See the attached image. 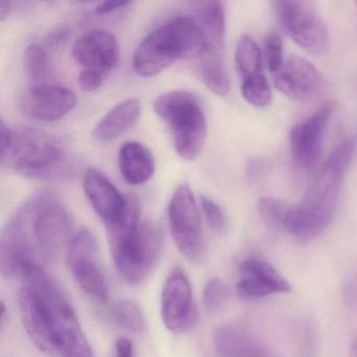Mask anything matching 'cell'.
I'll return each mask as SVG.
<instances>
[{
    "instance_id": "cell-1",
    "label": "cell",
    "mask_w": 357,
    "mask_h": 357,
    "mask_svg": "<svg viewBox=\"0 0 357 357\" xmlns=\"http://www.w3.org/2000/svg\"><path fill=\"white\" fill-rule=\"evenodd\" d=\"M26 281L18 303L33 342L45 352L63 357H93L72 305L43 267L33 271Z\"/></svg>"
},
{
    "instance_id": "cell-2",
    "label": "cell",
    "mask_w": 357,
    "mask_h": 357,
    "mask_svg": "<svg viewBox=\"0 0 357 357\" xmlns=\"http://www.w3.org/2000/svg\"><path fill=\"white\" fill-rule=\"evenodd\" d=\"M354 153V142L346 139L326 160L298 206H291L284 231L308 240L323 233L331 222L344 175Z\"/></svg>"
},
{
    "instance_id": "cell-3",
    "label": "cell",
    "mask_w": 357,
    "mask_h": 357,
    "mask_svg": "<svg viewBox=\"0 0 357 357\" xmlns=\"http://www.w3.org/2000/svg\"><path fill=\"white\" fill-rule=\"evenodd\" d=\"M114 264L129 284L143 282L160 258L162 235L150 220L141 221V204L128 196V210L121 222L106 227Z\"/></svg>"
},
{
    "instance_id": "cell-4",
    "label": "cell",
    "mask_w": 357,
    "mask_h": 357,
    "mask_svg": "<svg viewBox=\"0 0 357 357\" xmlns=\"http://www.w3.org/2000/svg\"><path fill=\"white\" fill-rule=\"evenodd\" d=\"M206 49L199 22L189 16L172 18L152 31L137 45L132 66L142 77L160 74L178 60L198 58Z\"/></svg>"
},
{
    "instance_id": "cell-5",
    "label": "cell",
    "mask_w": 357,
    "mask_h": 357,
    "mask_svg": "<svg viewBox=\"0 0 357 357\" xmlns=\"http://www.w3.org/2000/svg\"><path fill=\"white\" fill-rule=\"evenodd\" d=\"M1 165L32 179L59 176L68 169L63 144L55 135L31 127L11 128V143Z\"/></svg>"
},
{
    "instance_id": "cell-6",
    "label": "cell",
    "mask_w": 357,
    "mask_h": 357,
    "mask_svg": "<svg viewBox=\"0 0 357 357\" xmlns=\"http://www.w3.org/2000/svg\"><path fill=\"white\" fill-rule=\"evenodd\" d=\"M153 109L166 125L176 153L185 160H196L208 133L206 114L198 98L189 91H169L154 100Z\"/></svg>"
},
{
    "instance_id": "cell-7",
    "label": "cell",
    "mask_w": 357,
    "mask_h": 357,
    "mask_svg": "<svg viewBox=\"0 0 357 357\" xmlns=\"http://www.w3.org/2000/svg\"><path fill=\"white\" fill-rule=\"evenodd\" d=\"M43 260L32 225V211L26 199L3 227L0 239V266L8 279H26L40 268Z\"/></svg>"
},
{
    "instance_id": "cell-8",
    "label": "cell",
    "mask_w": 357,
    "mask_h": 357,
    "mask_svg": "<svg viewBox=\"0 0 357 357\" xmlns=\"http://www.w3.org/2000/svg\"><path fill=\"white\" fill-rule=\"evenodd\" d=\"M204 37L206 49L199 57L198 72L206 87L215 95L227 96L231 89L225 61V14L219 1L194 3Z\"/></svg>"
},
{
    "instance_id": "cell-9",
    "label": "cell",
    "mask_w": 357,
    "mask_h": 357,
    "mask_svg": "<svg viewBox=\"0 0 357 357\" xmlns=\"http://www.w3.org/2000/svg\"><path fill=\"white\" fill-rule=\"evenodd\" d=\"M29 202L37 244L43 262H47L72 240V217L51 190L35 192Z\"/></svg>"
},
{
    "instance_id": "cell-10",
    "label": "cell",
    "mask_w": 357,
    "mask_h": 357,
    "mask_svg": "<svg viewBox=\"0 0 357 357\" xmlns=\"http://www.w3.org/2000/svg\"><path fill=\"white\" fill-rule=\"evenodd\" d=\"M292 40L311 54H323L330 45L329 32L314 3L287 0L273 3Z\"/></svg>"
},
{
    "instance_id": "cell-11",
    "label": "cell",
    "mask_w": 357,
    "mask_h": 357,
    "mask_svg": "<svg viewBox=\"0 0 357 357\" xmlns=\"http://www.w3.org/2000/svg\"><path fill=\"white\" fill-rule=\"evenodd\" d=\"M168 217L175 245L188 260L198 262L204 252L202 219L189 185H183L175 190L169 204Z\"/></svg>"
},
{
    "instance_id": "cell-12",
    "label": "cell",
    "mask_w": 357,
    "mask_h": 357,
    "mask_svg": "<svg viewBox=\"0 0 357 357\" xmlns=\"http://www.w3.org/2000/svg\"><path fill=\"white\" fill-rule=\"evenodd\" d=\"M68 264L79 285L98 301L107 298V284L95 236L82 227L68 243Z\"/></svg>"
},
{
    "instance_id": "cell-13",
    "label": "cell",
    "mask_w": 357,
    "mask_h": 357,
    "mask_svg": "<svg viewBox=\"0 0 357 357\" xmlns=\"http://www.w3.org/2000/svg\"><path fill=\"white\" fill-rule=\"evenodd\" d=\"M160 304L162 321L173 333L189 331L197 323L191 284L181 267L175 266L167 277Z\"/></svg>"
},
{
    "instance_id": "cell-14",
    "label": "cell",
    "mask_w": 357,
    "mask_h": 357,
    "mask_svg": "<svg viewBox=\"0 0 357 357\" xmlns=\"http://www.w3.org/2000/svg\"><path fill=\"white\" fill-rule=\"evenodd\" d=\"M334 109L333 104H326L292 129V155L294 162L304 170H313L321 160L324 137Z\"/></svg>"
},
{
    "instance_id": "cell-15",
    "label": "cell",
    "mask_w": 357,
    "mask_h": 357,
    "mask_svg": "<svg viewBox=\"0 0 357 357\" xmlns=\"http://www.w3.org/2000/svg\"><path fill=\"white\" fill-rule=\"evenodd\" d=\"M77 103L74 91L59 85H34L20 97L24 116L40 122H55L72 112Z\"/></svg>"
},
{
    "instance_id": "cell-16",
    "label": "cell",
    "mask_w": 357,
    "mask_h": 357,
    "mask_svg": "<svg viewBox=\"0 0 357 357\" xmlns=\"http://www.w3.org/2000/svg\"><path fill=\"white\" fill-rule=\"evenodd\" d=\"M82 185L93 210L105 227L116 225L124 219L128 210V196L125 197L103 173L95 168L87 169Z\"/></svg>"
},
{
    "instance_id": "cell-17",
    "label": "cell",
    "mask_w": 357,
    "mask_h": 357,
    "mask_svg": "<svg viewBox=\"0 0 357 357\" xmlns=\"http://www.w3.org/2000/svg\"><path fill=\"white\" fill-rule=\"evenodd\" d=\"M237 292L244 298H260L280 292H289L287 280L266 261L252 258L244 261L239 268Z\"/></svg>"
},
{
    "instance_id": "cell-18",
    "label": "cell",
    "mask_w": 357,
    "mask_h": 357,
    "mask_svg": "<svg viewBox=\"0 0 357 357\" xmlns=\"http://www.w3.org/2000/svg\"><path fill=\"white\" fill-rule=\"evenodd\" d=\"M73 57L83 68L106 75L118 63L120 47L112 33L93 31L76 41L73 47Z\"/></svg>"
},
{
    "instance_id": "cell-19",
    "label": "cell",
    "mask_w": 357,
    "mask_h": 357,
    "mask_svg": "<svg viewBox=\"0 0 357 357\" xmlns=\"http://www.w3.org/2000/svg\"><path fill=\"white\" fill-rule=\"evenodd\" d=\"M323 79L308 60L292 56L275 77V86L286 97L296 101L309 99L321 89Z\"/></svg>"
},
{
    "instance_id": "cell-20",
    "label": "cell",
    "mask_w": 357,
    "mask_h": 357,
    "mask_svg": "<svg viewBox=\"0 0 357 357\" xmlns=\"http://www.w3.org/2000/svg\"><path fill=\"white\" fill-rule=\"evenodd\" d=\"M141 102L127 99L112 108L96 125L93 137L100 143H110L130 130L141 116Z\"/></svg>"
},
{
    "instance_id": "cell-21",
    "label": "cell",
    "mask_w": 357,
    "mask_h": 357,
    "mask_svg": "<svg viewBox=\"0 0 357 357\" xmlns=\"http://www.w3.org/2000/svg\"><path fill=\"white\" fill-rule=\"evenodd\" d=\"M214 344L221 357H258L264 354L254 334L239 324H227L217 328Z\"/></svg>"
},
{
    "instance_id": "cell-22",
    "label": "cell",
    "mask_w": 357,
    "mask_h": 357,
    "mask_svg": "<svg viewBox=\"0 0 357 357\" xmlns=\"http://www.w3.org/2000/svg\"><path fill=\"white\" fill-rule=\"evenodd\" d=\"M119 167L125 181L133 185L147 183L154 173L153 155L139 142H127L119 152Z\"/></svg>"
},
{
    "instance_id": "cell-23",
    "label": "cell",
    "mask_w": 357,
    "mask_h": 357,
    "mask_svg": "<svg viewBox=\"0 0 357 357\" xmlns=\"http://www.w3.org/2000/svg\"><path fill=\"white\" fill-rule=\"evenodd\" d=\"M236 68L241 81L262 73V53L254 39L241 36L236 49Z\"/></svg>"
},
{
    "instance_id": "cell-24",
    "label": "cell",
    "mask_w": 357,
    "mask_h": 357,
    "mask_svg": "<svg viewBox=\"0 0 357 357\" xmlns=\"http://www.w3.org/2000/svg\"><path fill=\"white\" fill-rule=\"evenodd\" d=\"M24 66L26 76L41 85L52 76V62L49 52L39 45H31L26 47L24 55Z\"/></svg>"
},
{
    "instance_id": "cell-25",
    "label": "cell",
    "mask_w": 357,
    "mask_h": 357,
    "mask_svg": "<svg viewBox=\"0 0 357 357\" xmlns=\"http://www.w3.org/2000/svg\"><path fill=\"white\" fill-rule=\"evenodd\" d=\"M114 319L121 327L131 332H142L145 330V319L143 311L133 300H121L114 305Z\"/></svg>"
},
{
    "instance_id": "cell-26",
    "label": "cell",
    "mask_w": 357,
    "mask_h": 357,
    "mask_svg": "<svg viewBox=\"0 0 357 357\" xmlns=\"http://www.w3.org/2000/svg\"><path fill=\"white\" fill-rule=\"evenodd\" d=\"M241 93L246 102L254 107L264 108L271 102V89L263 74L241 81Z\"/></svg>"
},
{
    "instance_id": "cell-27",
    "label": "cell",
    "mask_w": 357,
    "mask_h": 357,
    "mask_svg": "<svg viewBox=\"0 0 357 357\" xmlns=\"http://www.w3.org/2000/svg\"><path fill=\"white\" fill-rule=\"evenodd\" d=\"M291 206L273 197L261 198L258 211L262 220L271 229H284Z\"/></svg>"
},
{
    "instance_id": "cell-28",
    "label": "cell",
    "mask_w": 357,
    "mask_h": 357,
    "mask_svg": "<svg viewBox=\"0 0 357 357\" xmlns=\"http://www.w3.org/2000/svg\"><path fill=\"white\" fill-rule=\"evenodd\" d=\"M227 298V288L220 279L210 280L204 287V303L211 312H216L225 304Z\"/></svg>"
},
{
    "instance_id": "cell-29",
    "label": "cell",
    "mask_w": 357,
    "mask_h": 357,
    "mask_svg": "<svg viewBox=\"0 0 357 357\" xmlns=\"http://www.w3.org/2000/svg\"><path fill=\"white\" fill-rule=\"evenodd\" d=\"M200 206L208 225L217 233H225L227 227V219L219 204L206 196H200Z\"/></svg>"
},
{
    "instance_id": "cell-30",
    "label": "cell",
    "mask_w": 357,
    "mask_h": 357,
    "mask_svg": "<svg viewBox=\"0 0 357 357\" xmlns=\"http://www.w3.org/2000/svg\"><path fill=\"white\" fill-rule=\"evenodd\" d=\"M265 59L267 68L273 74H278L283 66V45L278 35L271 34L265 41Z\"/></svg>"
},
{
    "instance_id": "cell-31",
    "label": "cell",
    "mask_w": 357,
    "mask_h": 357,
    "mask_svg": "<svg viewBox=\"0 0 357 357\" xmlns=\"http://www.w3.org/2000/svg\"><path fill=\"white\" fill-rule=\"evenodd\" d=\"M104 78H105V74H104V73L99 72V70L84 68V70H81L80 74H79V86H80L82 91L91 93V91H95L100 89L102 83H103Z\"/></svg>"
},
{
    "instance_id": "cell-32",
    "label": "cell",
    "mask_w": 357,
    "mask_h": 357,
    "mask_svg": "<svg viewBox=\"0 0 357 357\" xmlns=\"http://www.w3.org/2000/svg\"><path fill=\"white\" fill-rule=\"evenodd\" d=\"M70 36V29L66 26H60L54 29L47 37V45L51 49H58L66 43Z\"/></svg>"
},
{
    "instance_id": "cell-33",
    "label": "cell",
    "mask_w": 357,
    "mask_h": 357,
    "mask_svg": "<svg viewBox=\"0 0 357 357\" xmlns=\"http://www.w3.org/2000/svg\"><path fill=\"white\" fill-rule=\"evenodd\" d=\"M130 3V1H104L96 7L95 12L98 15H106V14L112 13L116 10L127 7Z\"/></svg>"
},
{
    "instance_id": "cell-34",
    "label": "cell",
    "mask_w": 357,
    "mask_h": 357,
    "mask_svg": "<svg viewBox=\"0 0 357 357\" xmlns=\"http://www.w3.org/2000/svg\"><path fill=\"white\" fill-rule=\"evenodd\" d=\"M116 357H135L130 340L127 338H119L116 342Z\"/></svg>"
},
{
    "instance_id": "cell-35",
    "label": "cell",
    "mask_w": 357,
    "mask_h": 357,
    "mask_svg": "<svg viewBox=\"0 0 357 357\" xmlns=\"http://www.w3.org/2000/svg\"><path fill=\"white\" fill-rule=\"evenodd\" d=\"M12 3L7 0L0 1V22H5L11 12Z\"/></svg>"
},
{
    "instance_id": "cell-36",
    "label": "cell",
    "mask_w": 357,
    "mask_h": 357,
    "mask_svg": "<svg viewBox=\"0 0 357 357\" xmlns=\"http://www.w3.org/2000/svg\"><path fill=\"white\" fill-rule=\"evenodd\" d=\"M258 357H267V356H265V354H263V355H261V356H258Z\"/></svg>"
}]
</instances>
